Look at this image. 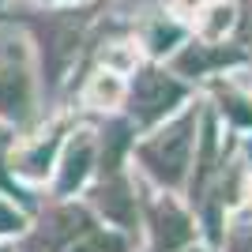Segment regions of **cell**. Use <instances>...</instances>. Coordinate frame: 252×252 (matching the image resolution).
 <instances>
[{
	"instance_id": "6da1fadb",
	"label": "cell",
	"mask_w": 252,
	"mask_h": 252,
	"mask_svg": "<svg viewBox=\"0 0 252 252\" xmlns=\"http://www.w3.org/2000/svg\"><path fill=\"white\" fill-rule=\"evenodd\" d=\"M189 132H192V121H181L173 125L169 132H162L158 139H151L143 147V162L155 169L162 181H181L185 173V162H189Z\"/></svg>"
},
{
	"instance_id": "9a60e30c",
	"label": "cell",
	"mask_w": 252,
	"mask_h": 252,
	"mask_svg": "<svg viewBox=\"0 0 252 252\" xmlns=\"http://www.w3.org/2000/svg\"><path fill=\"white\" fill-rule=\"evenodd\" d=\"M233 252H252V233H241V237L233 241Z\"/></svg>"
},
{
	"instance_id": "8fae6325",
	"label": "cell",
	"mask_w": 252,
	"mask_h": 252,
	"mask_svg": "<svg viewBox=\"0 0 252 252\" xmlns=\"http://www.w3.org/2000/svg\"><path fill=\"white\" fill-rule=\"evenodd\" d=\"M15 226H19V215L0 203V233H4V230H15Z\"/></svg>"
},
{
	"instance_id": "30bf717a",
	"label": "cell",
	"mask_w": 252,
	"mask_h": 252,
	"mask_svg": "<svg viewBox=\"0 0 252 252\" xmlns=\"http://www.w3.org/2000/svg\"><path fill=\"white\" fill-rule=\"evenodd\" d=\"M49 155H53V139L45 143V147H38L31 158H23V169H27V173H42V169L49 166Z\"/></svg>"
},
{
	"instance_id": "3957f363",
	"label": "cell",
	"mask_w": 252,
	"mask_h": 252,
	"mask_svg": "<svg viewBox=\"0 0 252 252\" xmlns=\"http://www.w3.org/2000/svg\"><path fill=\"white\" fill-rule=\"evenodd\" d=\"M189 219L181 215L173 203H155V241H158V252H173L177 245L189 241Z\"/></svg>"
},
{
	"instance_id": "52a82bcc",
	"label": "cell",
	"mask_w": 252,
	"mask_h": 252,
	"mask_svg": "<svg viewBox=\"0 0 252 252\" xmlns=\"http://www.w3.org/2000/svg\"><path fill=\"white\" fill-rule=\"evenodd\" d=\"M98 207H102L113 222H132V196H128L125 185H102Z\"/></svg>"
},
{
	"instance_id": "5bb4252c",
	"label": "cell",
	"mask_w": 252,
	"mask_h": 252,
	"mask_svg": "<svg viewBox=\"0 0 252 252\" xmlns=\"http://www.w3.org/2000/svg\"><path fill=\"white\" fill-rule=\"evenodd\" d=\"M155 38H158V45H155V49H166V42H173V38H177V31H173V27H169V31H162V27H158V31H155Z\"/></svg>"
},
{
	"instance_id": "5b68a950",
	"label": "cell",
	"mask_w": 252,
	"mask_h": 252,
	"mask_svg": "<svg viewBox=\"0 0 252 252\" xmlns=\"http://www.w3.org/2000/svg\"><path fill=\"white\" fill-rule=\"evenodd\" d=\"M27 109V79L23 72L0 68V113H23Z\"/></svg>"
},
{
	"instance_id": "8992f818",
	"label": "cell",
	"mask_w": 252,
	"mask_h": 252,
	"mask_svg": "<svg viewBox=\"0 0 252 252\" xmlns=\"http://www.w3.org/2000/svg\"><path fill=\"white\" fill-rule=\"evenodd\" d=\"M87 166H91V143L87 139H75L68 158H64V173H61V192H72L79 181L87 177Z\"/></svg>"
},
{
	"instance_id": "7c38bea8",
	"label": "cell",
	"mask_w": 252,
	"mask_h": 252,
	"mask_svg": "<svg viewBox=\"0 0 252 252\" xmlns=\"http://www.w3.org/2000/svg\"><path fill=\"white\" fill-rule=\"evenodd\" d=\"M94 98H105V102H113V98H117V83H113V79H102V83L94 87Z\"/></svg>"
},
{
	"instance_id": "9c48e42d",
	"label": "cell",
	"mask_w": 252,
	"mask_h": 252,
	"mask_svg": "<svg viewBox=\"0 0 252 252\" xmlns=\"http://www.w3.org/2000/svg\"><path fill=\"white\" fill-rule=\"evenodd\" d=\"M219 61H226V53H203L196 45V49H189L181 57V72H203L207 64H219Z\"/></svg>"
},
{
	"instance_id": "ba28073f",
	"label": "cell",
	"mask_w": 252,
	"mask_h": 252,
	"mask_svg": "<svg viewBox=\"0 0 252 252\" xmlns=\"http://www.w3.org/2000/svg\"><path fill=\"white\" fill-rule=\"evenodd\" d=\"M72 252H125V241L113 233H91L83 245H75Z\"/></svg>"
},
{
	"instance_id": "7a4b0ae2",
	"label": "cell",
	"mask_w": 252,
	"mask_h": 252,
	"mask_svg": "<svg viewBox=\"0 0 252 252\" xmlns=\"http://www.w3.org/2000/svg\"><path fill=\"white\" fill-rule=\"evenodd\" d=\"M181 94H185L181 83L166 79L162 72H147L136 83V113H139V121H158L162 113H169V109L181 102Z\"/></svg>"
},
{
	"instance_id": "4fadbf2b",
	"label": "cell",
	"mask_w": 252,
	"mask_h": 252,
	"mask_svg": "<svg viewBox=\"0 0 252 252\" xmlns=\"http://www.w3.org/2000/svg\"><path fill=\"white\" fill-rule=\"evenodd\" d=\"M222 27H230V11H226V8H215V19H211V34H219Z\"/></svg>"
},
{
	"instance_id": "277c9868",
	"label": "cell",
	"mask_w": 252,
	"mask_h": 252,
	"mask_svg": "<svg viewBox=\"0 0 252 252\" xmlns=\"http://www.w3.org/2000/svg\"><path fill=\"white\" fill-rule=\"evenodd\" d=\"M87 226V215L79 207H64V211H57L49 219V226L42 230V245L45 249H57V245H64L68 237H75V233Z\"/></svg>"
}]
</instances>
